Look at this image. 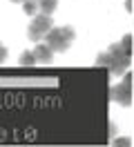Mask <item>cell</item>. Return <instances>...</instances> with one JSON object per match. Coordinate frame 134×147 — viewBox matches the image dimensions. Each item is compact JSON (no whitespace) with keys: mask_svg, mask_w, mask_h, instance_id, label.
I'll list each match as a JSON object with an SVG mask.
<instances>
[{"mask_svg":"<svg viewBox=\"0 0 134 147\" xmlns=\"http://www.w3.org/2000/svg\"><path fill=\"white\" fill-rule=\"evenodd\" d=\"M74 38H76V31H74V27H69V25H65V27H52L45 34V45L49 47L52 51L63 54V51L69 49V45L74 42Z\"/></svg>","mask_w":134,"mask_h":147,"instance_id":"obj_1","label":"cell"},{"mask_svg":"<svg viewBox=\"0 0 134 147\" xmlns=\"http://www.w3.org/2000/svg\"><path fill=\"white\" fill-rule=\"evenodd\" d=\"M52 27H54L52 16H47V13H36V16H31V22H29V27H27V38L34 40V42H40L45 38V34H47Z\"/></svg>","mask_w":134,"mask_h":147,"instance_id":"obj_2","label":"cell"},{"mask_svg":"<svg viewBox=\"0 0 134 147\" xmlns=\"http://www.w3.org/2000/svg\"><path fill=\"white\" fill-rule=\"evenodd\" d=\"M107 54H110V58H112V67H110V71L116 74V76H123L125 69H127V67H130V63H132V56L125 54L118 42H116V45H110Z\"/></svg>","mask_w":134,"mask_h":147,"instance_id":"obj_3","label":"cell"},{"mask_svg":"<svg viewBox=\"0 0 134 147\" xmlns=\"http://www.w3.org/2000/svg\"><path fill=\"white\" fill-rule=\"evenodd\" d=\"M112 98L121 107H130L132 105V71L123 74V80L112 89Z\"/></svg>","mask_w":134,"mask_h":147,"instance_id":"obj_4","label":"cell"},{"mask_svg":"<svg viewBox=\"0 0 134 147\" xmlns=\"http://www.w3.org/2000/svg\"><path fill=\"white\" fill-rule=\"evenodd\" d=\"M31 54H34L36 63H40V65H52V60H54V51L47 45H43V42H36Z\"/></svg>","mask_w":134,"mask_h":147,"instance_id":"obj_5","label":"cell"},{"mask_svg":"<svg viewBox=\"0 0 134 147\" xmlns=\"http://www.w3.org/2000/svg\"><path fill=\"white\" fill-rule=\"evenodd\" d=\"M38 2V13H47V16H52L54 9L58 7V0H36Z\"/></svg>","mask_w":134,"mask_h":147,"instance_id":"obj_6","label":"cell"},{"mask_svg":"<svg viewBox=\"0 0 134 147\" xmlns=\"http://www.w3.org/2000/svg\"><path fill=\"white\" fill-rule=\"evenodd\" d=\"M18 63L22 65V67H34V65H36V58H34V54H31V51L27 49V51H22V54H20Z\"/></svg>","mask_w":134,"mask_h":147,"instance_id":"obj_7","label":"cell"},{"mask_svg":"<svg viewBox=\"0 0 134 147\" xmlns=\"http://www.w3.org/2000/svg\"><path fill=\"white\" fill-rule=\"evenodd\" d=\"M22 9H25L27 16H36V13H38V2H36V0H25V2H22Z\"/></svg>","mask_w":134,"mask_h":147,"instance_id":"obj_8","label":"cell"},{"mask_svg":"<svg viewBox=\"0 0 134 147\" xmlns=\"http://www.w3.org/2000/svg\"><path fill=\"white\" fill-rule=\"evenodd\" d=\"M118 45H121V49H123L127 56H132V36H130V34H125L123 40H121Z\"/></svg>","mask_w":134,"mask_h":147,"instance_id":"obj_9","label":"cell"},{"mask_svg":"<svg viewBox=\"0 0 134 147\" xmlns=\"http://www.w3.org/2000/svg\"><path fill=\"white\" fill-rule=\"evenodd\" d=\"M7 56H9V51H7V47L2 45V42H0V65L5 63V60H7Z\"/></svg>","mask_w":134,"mask_h":147,"instance_id":"obj_10","label":"cell"},{"mask_svg":"<svg viewBox=\"0 0 134 147\" xmlns=\"http://www.w3.org/2000/svg\"><path fill=\"white\" fill-rule=\"evenodd\" d=\"M125 7H127V11H132V0H125Z\"/></svg>","mask_w":134,"mask_h":147,"instance_id":"obj_11","label":"cell"},{"mask_svg":"<svg viewBox=\"0 0 134 147\" xmlns=\"http://www.w3.org/2000/svg\"><path fill=\"white\" fill-rule=\"evenodd\" d=\"M9 2H14V5H22L25 0H9Z\"/></svg>","mask_w":134,"mask_h":147,"instance_id":"obj_12","label":"cell"}]
</instances>
